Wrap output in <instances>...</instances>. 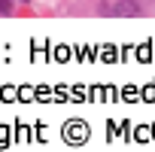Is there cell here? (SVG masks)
<instances>
[{
  "label": "cell",
  "mask_w": 155,
  "mask_h": 152,
  "mask_svg": "<svg viewBox=\"0 0 155 152\" xmlns=\"http://www.w3.org/2000/svg\"><path fill=\"white\" fill-rule=\"evenodd\" d=\"M113 15H146V3L143 0H119L113 6Z\"/></svg>",
  "instance_id": "1"
},
{
  "label": "cell",
  "mask_w": 155,
  "mask_h": 152,
  "mask_svg": "<svg viewBox=\"0 0 155 152\" xmlns=\"http://www.w3.org/2000/svg\"><path fill=\"white\" fill-rule=\"evenodd\" d=\"M12 3H15V0H0V15H6V12H12Z\"/></svg>",
  "instance_id": "2"
},
{
  "label": "cell",
  "mask_w": 155,
  "mask_h": 152,
  "mask_svg": "<svg viewBox=\"0 0 155 152\" xmlns=\"http://www.w3.org/2000/svg\"><path fill=\"white\" fill-rule=\"evenodd\" d=\"M18 3H31V0H18Z\"/></svg>",
  "instance_id": "3"
}]
</instances>
